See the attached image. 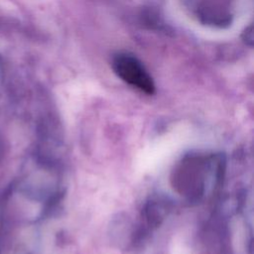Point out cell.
I'll return each mask as SVG.
<instances>
[{"label": "cell", "instance_id": "2", "mask_svg": "<svg viewBox=\"0 0 254 254\" xmlns=\"http://www.w3.org/2000/svg\"><path fill=\"white\" fill-rule=\"evenodd\" d=\"M0 75H1V64H0Z\"/></svg>", "mask_w": 254, "mask_h": 254}, {"label": "cell", "instance_id": "1", "mask_svg": "<svg viewBox=\"0 0 254 254\" xmlns=\"http://www.w3.org/2000/svg\"><path fill=\"white\" fill-rule=\"evenodd\" d=\"M114 72L126 83L146 94L155 92V83L144 64L133 55L118 53L112 59Z\"/></svg>", "mask_w": 254, "mask_h": 254}]
</instances>
